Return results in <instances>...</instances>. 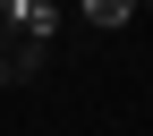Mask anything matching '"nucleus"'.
<instances>
[{
  "mask_svg": "<svg viewBox=\"0 0 153 136\" xmlns=\"http://www.w3.org/2000/svg\"><path fill=\"white\" fill-rule=\"evenodd\" d=\"M9 26H17V34H34V43H51V34H60V9H51V0H17Z\"/></svg>",
  "mask_w": 153,
  "mask_h": 136,
  "instance_id": "f03ea898",
  "label": "nucleus"
},
{
  "mask_svg": "<svg viewBox=\"0 0 153 136\" xmlns=\"http://www.w3.org/2000/svg\"><path fill=\"white\" fill-rule=\"evenodd\" d=\"M136 9H153V0H136Z\"/></svg>",
  "mask_w": 153,
  "mask_h": 136,
  "instance_id": "20e7f679",
  "label": "nucleus"
},
{
  "mask_svg": "<svg viewBox=\"0 0 153 136\" xmlns=\"http://www.w3.org/2000/svg\"><path fill=\"white\" fill-rule=\"evenodd\" d=\"M34 68H43V43H34V34H17L9 17H0V85H26Z\"/></svg>",
  "mask_w": 153,
  "mask_h": 136,
  "instance_id": "f257e3e1",
  "label": "nucleus"
},
{
  "mask_svg": "<svg viewBox=\"0 0 153 136\" xmlns=\"http://www.w3.org/2000/svg\"><path fill=\"white\" fill-rule=\"evenodd\" d=\"M76 17H85L94 34H119L128 17H136V0H76Z\"/></svg>",
  "mask_w": 153,
  "mask_h": 136,
  "instance_id": "7ed1b4c3",
  "label": "nucleus"
}]
</instances>
